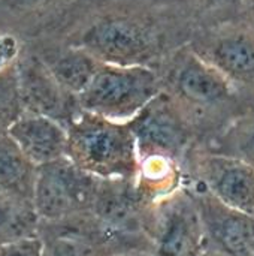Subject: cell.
Segmentation results:
<instances>
[{
	"label": "cell",
	"mask_w": 254,
	"mask_h": 256,
	"mask_svg": "<svg viewBox=\"0 0 254 256\" xmlns=\"http://www.w3.org/2000/svg\"><path fill=\"white\" fill-rule=\"evenodd\" d=\"M195 33L181 0H105L66 42L106 64L156 70Z\"/></svg>",
	"instance_id": "cell-1"
},
{
	"label": "cell",
	"mask_w": 254,
	"mask_h": 256,
	"mask_svg": "<svg viewBox=\"0 0 254 256\" xmlns=\"http://www.w3.org/2000/svg\"><path fill=\"white\" fill-rule=\"evenodd\" d=\"M165 92L205 146L249 111L231 82L202 60L190 45L156 69Z\"/></svg>",
	"instance_id": "cell-2"
},
{
	"label": "cell",
	"mask_w": 254,
	"mask_h": 256,
	"mask_svg": "<svg viewBox=\"0 0 254 256\" xmlns=\"http://www.w3.org/2000/svg\"><path fill=\"white\" fill-rule=\"evenodd\" d=\"M66 129V158L79 170L100 180L136 178L139 156L129 123L81 111Z\"/></svg>",
	"instance_id": "cell-3"
},
{
	"label": "cell",
	"mask_w": 254,
	"mask_h": 256,
	"mask_svg": "<svg viewBox=\"0 0 254 256\" xmlns=\"http://www.w3.org/2000/svg\"><path fill=\"white\" fill-rule=\"evenodd\" d=\"M160 92L159 75L151 68L102 63L78 100L82 111L129 123Z\"/></svg>",
	"instance_id": "cell-4"
},
{
	"label": "cell",
	"mask_w": 254,
	"mask_h": 256,
	"mask_svg": "<svg viewBox=\"0 0 254 256\" xmlns=\"http://www.w3.org/2000/svg\"><path fill=\"white\" fill-rule=\"evenodd\" d=\"M105 0H0V30L25 44L66 40Z\"/></svg>",
	"instance_id": "cell-5"
},
{
	"label": "cell",
	"mask_w": 254,
	"mask_h": 256,
	"mask_svg": "<svg viewBox=\"0 0 254 256\" xmlns=\"http://www.w3.org/2000/svg\"><path fill=\"white\" fill-rule=\"evenodd\" d=\"M37 237L43 256H115L132 250L151 254L147 242L112 230L93 213L54 222L40 220Z\"/></svg>",
	"instance_id": "cell-6"
},
{
	"label": "cell",
	"mask_w": 254,
	"mask_h": 256,
	"mask_svg": "<svg viewBox=\"0 0 254 256\" xmlns=\"http://www.w3.org/2000/svg\"><path fill=\"white\" fill-rule=\"evenodd\" d=\"M190 48L217 69L254 108V32L243 21L195 33Z\"/></svg>",
	"instance_id": "cell-7"
},
{
	"label": "cell",
	"mask_w": 254,
	"mask_h": 256,
	"mask_svg": "<svg viewBox=\"0 0 254 256\" xmlns=\"http://www.w3.org/2000/svg\"><path fill=\"white\" fill-rule=\"evenodd\" d=\"M100 182L67 158L39 166L34 207L40 220L54 222L93 213Z\"/></svg>",
	"instance_id": "cell-8"
},
{
	"label": "cell",
	"mask_w": 254,
	"mask_h": 256,
	"mask_svg": "<svg viewBox=\"0 0 254 256\" xmlns=\"http://www.w3.org/2000/svg\"><path fill=\"white\" fill-rule=\"evenodd\" d=\"M129 126L139 158L162 156L183 166L190 150L199 144L196 134L165 92L147 104Z\"/></svg>",
	"instance_id": "cell-9"
},
{
	"label": "cell",
	"mask_w": 254,
	"mask_h": 256,
	"mask_svg": "<svg viewBox=\"0 0 254 256\" xmlns=\"http://www.w3.org/2000/svg\"><path fill=\"white\" fill-rule=\"evenodd\" d=\"M148 236L153 256L205 255L204 226L184 186L154 204Z\"/></svg>",
	"instance_id": "cell-10"
},
{
	"label": "cell",
	"mask_w": 254,
	"mask_h": 256,
	"mask_svg": "<svg viewBox=\"0 0 254 256\" xmlns=\"http://www.w3.org/2000/svg\"><path fill=\"white\" fill-rule=\"evenodd\" d=\"M183 174L199 182L226 206L254 216L253 165L196 146L183 164Z\"/></svg>",
	"instance_id": "cell-11"
},
{
	"label": "cell",
	"mask_w": 254,
	"mask_h": 256,
	"mask_svg": "<svg viewBox=\"0 0 254 256\" xmlns=\"http://www.w3.org/2000/svg\"><path fill=\"white\" fill-rule=\"evenodd\" d=\"M183 186L199 213L207 238V249L223 256H244L252 252L254 243L253 214L226 206L196 180L184 178Z\"/></svg>",
	"instance_id": "cell-12"
},
{
	"label": "cell",
	"mask_w": 254,
	"mask_h": 256,
	"mask_svg": "<svg viewBox=\"0 0 254 256\" xmlns=\"http://www.w3.org/2000/svg\"><path fill=\"white\" fill-rule=\"evenodd\" d=\"M16 75L24 112L52 118L64 128L81 114L78 96L66 90L27 45L16 66Z\"/></svg>",
	"instance_id": "cell-13"
},
{
	"label": "cell",
	"mask_w": 254,
	"mask_h": 256,
	"mask_svg": "<svg viewBox=\"0 0 254 256\" xmlns=\"http://www.w3.org/2000/svg\"><path fill=\"white\" fill-rule=\"evenodd\" d=\"M153 207L139 194L135 180H102L93 214L112 230L151 246L148 228Z\"/></svg>",
	"instance_id": "cell-14"
},
{
	"label": "cell",
	"mask_w": 254,
	"mask_h": 256,
	"mask_svg": "<svg viewBox=\"0 0 254 256\" xmlns=\"http://www.w3.org/2000/svg\"><path fill=\"white\" fill-rule=\"evenodd\" d=\"M25 45L40 57L55 80L76 96L87 88L102 66V62L87 50L66 40H45Z\"/></svg>",
	"instance_id": "cell-15"
},
{
	"label": "cell",
	"mask_w": 254,
	"mask_h": 256,
	"mask_svg": "<svg viewBox=\"0 0 254 256\" xmlns=\"http://www.w3.org/2000/svg\"><path fill=\"white\" fill-rule=\"evenodd\" d=\"M7 135L37 168L66 158L67 129L52 118L24 112Z\"/></svg>",
	"instance_id": "cell-16"
},
{
	"label": "cell",
	"mask_w": 254,
	"mask_h": 256,
	"mask_svg": "<svg viewBox=\"0 0 254 256\" xmlns=\"http://www.w3.org/2000/svg\"><path fill=\"white\" fill-rule=\"evenodd\" d=\"M37 166L9 135L0 136V195L34 202Z\"/></svg>",
	"instance_id": "cell-17"
},
{
	"label": "cell",
	"mask_w": 254,
	"mask_h": 256,
	"mask_svg": "<svg viewBox=\"0 0 254 256\" xmlns=\"http://www.w3.org/2000/svg\"><path fill=\"white\" fill-rule=\"evenodd\" d=\"M39 225L33 201L0 195V248L37 237Z\"/></svg>",
	"instance_id": "cell-18"
},
{
	"label": "cell",
	"mask_w": 254,
	"mask_h": 256,
	"mask_svg": "<svg viewBox=\"0 0 254 256\" xmlns=\"http://www.w3.org/2000/svg\"><path fill=\"white\" fill-rule=\"evenodd\" d=\"M199 147L241 159L254 166V108L243 114L213 141Z\"/></svg>",
	"instance_id": "cell-19"
},
{
	"label": "cell",
	"mask_w": 254,
	"mask_h": 256,
	"mask_svg": "<svg viewBox=\"0 0 254 256\" xmlns=\"http://www.w3.org/2000/svg\"><path fill=\"white\" fill-rule=\"evenodd\" d=\"M244 0H181L195 32L241 21Z\"/></svg>",
	"instance_id": "cell-20"
},
{
	"label": "cell",
	"mask_w": 254,
	"mask_h": 256,
	"mask_svg": "<svg viewBox=\"0 0 254 256\" xmlns=\"http://www.w3.org/2000/svg\"><path fill=\"white\" fill-rule=\"evenodd\" d=\"M24 114L21 102L16 69L0 75V136L7 135L9 129Z\"/></svg>",
	"instance_id": "cell-21"
},
{
	"label": "cell",
	"mask_w": 254,
	"mask_h": 256,
	"mask_svg": "<svg viewBox=\"0 0 254 256\" xmlns=\"http://www.w3.org/2000/svg\"><path fill=\"white\" fill-rule=\"evenodd\" d=\"M25 51V40L18 34L0 30V75L16 69Z\"/></svg>",
	"instance_id": "cell-22"
},
{
	"label": "cell",
	"mask_w": 254,
	"mask_h": 256,
	"mask_svg": "<svg viewBox=\"0 0 254 256\" xmlns=\"http://www.w3.org/2000/svg\"><path fill=\"white\" fill-rule=\"evenodd\" d=\"M0 256H43L39 237L0 248Z\"/></svg>",
	"instance_id": "cell-23"
},
{
	"label": "cell",
	"mask_w": 254,
	"mask_h": 256,
	"mask_svg": "<svg viewBox=\"0 0 254 256\" xmlns=\"http://www.w3.org/2000/svg\"><path fill=\"white\" fill-rule=\"evenodd\" d=\"M241 21L254 32V0H244L243 2Z\"/></svg>",
	"instance_id": "cell-24"
},
{
	"label": "cell",
	"mask_w": 254,
	"mask_h": 256,
	"mask_svg": "<svg viewBox=\"0 0 254 256\" xmlns=\"http://www.w3.org/2000/svg\"><path fill=\"white\" fill-rule=\"evenodd\" d=\"M115 256H153L150 252L145 250H132V252H124V254H118Z\"/></svg>",
	"instance_id": "cell-25"
},
{
	"label": "cell",
	"mask_w": 254,
	"mask_h": 256,
	"mask_svg": "<svg viewBox=\"0 0 254 256\" xmlns=\"http://www.w3.org/2000/svg\"><path fill=\"white\" fill-rule=\"evenodd\" d=\"M204 256H223V255H220V254H217V252H214V250L207 249V252H205V255Z\"/></svg>",
	"instance_id": "cell-26"
},
{
	"label": "cell",
	"mask_w": 254,
	"mask_h": 256,
	"mask_svg": "<svg viewBox=\"0 0 254 256\" xmlns=\"http://www.w3.org/2000/svg\"><path fill=\"white\" fill-rule=\"evenodd\" d=\"M244 256H254L253 252H250V254H247V255H244Z\"/></svg>",
	"instance_id": "cell-27"
},
{
	"label": "cell",
	"mask_w": 254,
	"mask_h": 256,
	"mask_svg": "<svg viewBox=\"0 0 254 256\" xmlns=\"http://www.w3.org/2000/svg\"><path fill=\"white\" fill-rule=\"evenodd\" d=\"M252 252L254 254V243H253V246H252Z\"/></svg>",
	"instance_id": "cell-28"
}]
</instances>
